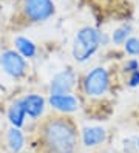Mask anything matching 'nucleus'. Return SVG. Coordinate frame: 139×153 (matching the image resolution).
<instances>
[{"label": "nucleus", "mask_w": 139, "mask_h": 153, "mask_svg": "<svg viewBox=\"0 0 139 153\" xmlns=\"http://www.w3.org/2000/svg\"><path fill=\"white\" fill-rule=\"evenodd\" d=\"M43 141L51 153H73L77 144L76 128L68 119H50L43 127Z\"/></svg>", "instance_id": "nucleus-1"}, {"label": "nucleus", "mask_w": 139, "mask_h": 153, "mask_svg": "<svg viewBox=\"0 0 139 153\" xmlns=\"http://www.w3.org/2000/svg\"><path fill=\"white\" fill-rule=\"evenodd\" d=\"M100 45V33L93 26H83L74 37L73 43V57L77 62L88 60L97 51Z\"/></svg>", "instance_id": "nucleus-2"}, {"label": "nucleus", "mask_w": 139, "mask_h": 153, "mask_svg": "<svg viewBox=\"0 0 139 153\" xmlns=\"http://www.w3.org/2000/svg\"><path fill=\"white\" fill-rule=\"evenodd\" d=\"M23 16L33 23L46 22L56 14L53 0H22Z\"/></svg>", "instance_id": "nucleus-3"}, {"label": "nucleus", "mask_w": 139, "mask_h": 153, "mask_svg": "<svg viewBox=\"0 0 139 153\" xmlns=\"http://www.w3.org/2000/svg\"><path fill=\"white\" fill-rule=\"evenodd\" d=\"M110 85V76L108 71L104 67H96L83 79V90L91 97L104 96Z\"/></svg>", "instance_id": "nucleus-4"}, {"label": "nucleus", "mask_w": 139, "mask_h": 153, "mask_svg": "<svg viewBox=\"0 0 139 153\" xmlns=\"http://www.w3.org/2000/svg\"><path fill=\"white\" fill-rule=\"evenodd\" d=\"M0 67L3 71L14 79H20L26 73V60L20 53H16L13 50L3 51L0 54Z\"/></svg>", "instance_id": "nucleus-5"}, {"label": "nucleus", "mask_w": 139, "mask_h": 153, "mask_svg": "<svg viewBox=\"0 0 139 153\" xmlns=\"http://www.w3.org/2000/svg\"><path fill=\"white\" fill-rule=\"evenodd\" d=\"M74 84H76V74L71 70H65L62 73L56 74L51 80V94H65L70 93Z\"/></svg>", "instance_id": "nucleus-6"}, {"label": "nucleus", "mask_w": 139, "mask_h": 153, "mask_svg": "<svg viewBox=\"0 0 139 153\" xmlns=\"http://www.w3.org/2000/svg\"><path fill=\"white\" fill-rule=\"evenodd\" d=\"M50 105L54 110L62 111V113H73L79 108V101L73 94H51L50 97Z\"/></svg>", "instance_id": "nucleus-7"}, {"label": "nucleus", "mask_w": 139, "mask_h": 153, "mask_svg": "<svg viewBox=\"0 0 139 153\" xmlns=\"http://www.w3.org/2000/svg\"><path fill=\"white\" fill-rule=\"evenodd\" d=\"M23 104V108L26 111V114L31 119H37L40 118L43 110H45V99L39 94H28L23 99H20Z\"/></svg>", "instance_id": "nucleus-8"}, {"label": "nucleus", "mask_w": 139, "mask_h": 153, "mask_svg": "<svg viewBox=\"0 0 139 153\" xmlns=\"http://www.w3.org/2000/svg\"><path fill=\"white\" fill-rule=\"evenodd\" d=\"M82 139L87 147H96L107 139V131L102 127H87L83 128Z\"/></svg>", "instance_id": "nucleus-9"}, {"label": "nucleus", "mask_w": 139, "mask_h": 153, "mask_svg": "<svg viewBox=\"0 0 139 153\" xmlns=\"http://www.w3.org/2000/svg\"><path fill=\"white\" fill-rule=\"evenodd\" d=\"M25 116H26V111L23 108V104L22 101H17L14 102L8 110V119L11 122L14 127H22L23 122H25Z\"/></svg>", "instance_id": "nucleus-10"}, {"label": "nucleus", "mask_w": 139, "mask_h": 153, "mask_svg": "<svg viewBox=\"0 0 139 153\" xmlns=\"http://www.w3.org/2000/svg\"><path fill=\"white\" fill-rule=\"evenodd\" d=\"M6 141H8V147L11 149L14 153L20 152L23 149V146H25V136H23V133L19 130V127H13L11 130L8 131Z\"/></svg>", "instance_id": "nucleus-11"}, {"label": "nucleus", "mask_w": 139, "mask_h": 153, "mask_svg": "<svg viewBox=\"0 0 139 153\" xmlns=\"http://www.w3.org/2000/svg\"><path fill=\"white\" fill-rule=\"evenodd\" d=\"M16 43V48L19 50V53L23 56V57H34L36 56V43L33 40H30L28 37H22V36H19L16 37L14 40Z\"/></svg>", "instance_id": "nucleus-12"}, {"label": "nucleus", "mask_w": 139, "mask_h": 153, "mask_svg": "<svg viewBox=\"0 0 139 153\" xmlns=\"http://www.w3.org/2000/svg\"><path fill=\"white\" fill-rule=\"evenodd\" d=\"M130 31H132V28H130V26H122V28H117V30L113 33V36H111V39H113L114 43H125Z\"/></svg>", "instance_id": "nucleus-13"}, {"label": "nucleus", "mask_w": 139, "mask_h": 153, "mask_svg": "<svg viewBox=\"0 0 139 153\" xmlns=\"http://www.w3.org/2000/svg\"><path fill=\"white\" fill-rule=\"evenodd\" d=\"M125 51L132 56H139V39L130 37L125 40Z\"/></svg>", "instance_id": "nucleus-14"}, {"label": "nucleus", "mask_w": 139, "mask_h": 153, "mask_svg": "<svg viewBox=\"0 0 139 153\" xmlns=\"http://www.w3.org/2000/svg\"><path fill=\"white\" fill-rule=\"evenodd\" d=\"M128 85L130 87L139 85V70H136V71H133V73H132V76H130V79H128Z\"/></svg>", "instance_id": "nucleus-15"}, {"label": "nucleus", "mask_w": 139, "mask_h": 153, "mask_svg": "<svg viewBox=\"0 0 139 153\" xmlns=\"http://www.w3.org/2000/svg\"><path fill=\"white\" fill-rule=\"evenodd\" d=\"M136 70H139V64L136 60H128L127 62V65H125V71H128L130 74L133 73V71H136Z\"/></svg>", "instance_id": "nucleus-16"}]
</instances>
